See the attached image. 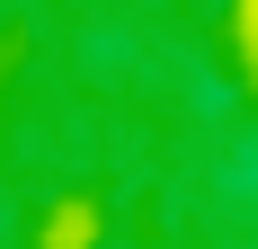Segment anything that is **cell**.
Returning <instances> with one entry per match:
<instances>
[{"label":"cell","mask_w":258,"mask_h":249,"mask_svg":"<svg viewBox=\"0 0 258 249\" xmlns=\"http://www.w3.org/2000/svg\"><path fill=\"white\" fill-rule=\"evenodd\" d=\"M240 27H258V0H249V9H240Z\"/></svg>","instance_id":"cell-1"}]
</instances>
